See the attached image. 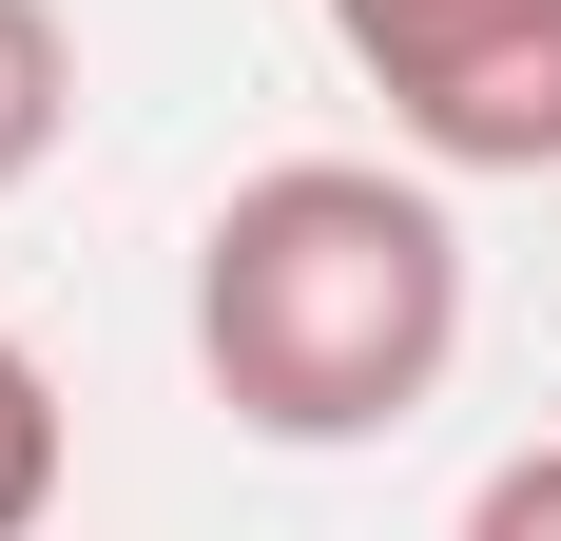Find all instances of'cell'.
Returning <instances> with one entry per match:
<instances>
[{
    "instance_id": "obj_5",
    "label": "cell",
    "mask_w": 561,
    "mask_h": 541,
    "mask_svg": "<svg viewBox=\"0 0 561 541\" xmlns=\"http://www.w3.org/2000/svg\"><path fill=\"white\" fill-rule=\"evenodd\" d=\"M465 541H561V445H523V464H484V503H465Z\"/></svg>"
},
{
    "instance_id": "obj_3",
    "label": "cell",
    "mask_w": 561,
    "mask_h": 541,
    "mask_svg": "<svg viewBox=\"0 0 561 541\" xmlns=\"http://www.w3.org/2000/svg\"><path fill=\"white\" fill-rule=\"evenodd\" d=\"M78 136V39H58V0H0V194Z\"/></svg>"
},
{
    "instance_id": "obj_4",
    "label": "cell",
    "mask_w": 561,
    "mask_h": 541,
    "mask_svg": "<svg viewBox=\"0 0 561 541\" xmlns=\"http://www.w3.org/2000/svg\"><path fill=\"white\" fill-rule=\"evenodd\" d=\"M58 464H78V445H58V387H39V348L0 329V541L58 522Z\"/></svg>"
},
{
    "instance_id": "obj_2",
    "label": "cell",
    "mask_w": 561,
    "mask_h": 541,
    "mask_svg": "<svg viewBox=\"0 0 561 541\" xmlns=\"http://www.w3.org/2000/svg\"><path fill=\"white\" fill-rule=\"evenodd\" d=\"M426 174H561V0H330Z\"/></svg>"
},
{
    "instance_id": "obj_1",
    "label": "cell",
    "mask_w": 561,
    "mask_h": 541,
    "mask_svg": "<svg viewBox=\"0 0 561 541\" xmlns=\"http://www.w3.org/2000/svg\"><path fill=\"white\" fill-rule=\"evenodd\" d=\"M465 348V232L388 156H272L194 232V368L252 445H388Z\"/></svg>"
}]
</instances>
